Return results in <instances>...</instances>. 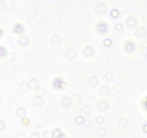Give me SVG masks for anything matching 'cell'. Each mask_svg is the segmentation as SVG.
<instances>
[{"mask_svg": "<svg viewBox=\"0 0 147 138\" xmlns=\"http://www.w3.org/2000/svg\"><path fill=\"white\" fill-rule=\"evenodd\" d=\"M71 99L70 97H68V96H65L61 100V105L64 107H69L71 104Z\"/></svg>", "mask_w": 147, "mask_h": 138, "instance_id": "obj_9", "label": "cell"}, {"mask_svg": "<svg viewBox=\"0 0 147 138\" xmlns=\"http://www.w3.org/2000/svg\"><path fill=\"white\" fill-rule=\"evenodd\" d=\"M94 52H95V50L94 47L90 45L85 46L82 50V55L85 58H91L94 55Z\"/></svg>", "mask_w": 147, "mask_h": 138, "instance_id": "obj_2", "label": "cell"}, {"mask_svg": "<svg viewBox=\"0 0 147 138\" xmlns=\"http://www.w3.org/2000/svg\"><path fill=\"white\" fill-rule=\"evenodd\" d=\"M28 87L32 90H37L39 88V81L35 77H32L28 83Z\"/></svg>", "mask_w": 147, "mask_h": 138, "instance_id": "obj_7", "label": "cell"}, {"mask_svg": "<svg viewBox=\"0 0 147 138\" xmlns=\"http://www.w3.org/2000/svg\"><path fill=\"white\" fill-rule=\"evenodd\" d=\"M105 78H106V79H107L108 81H111V80L113 79V75L111 74V73H106V75H105Z\"/></svg>", "mask_w": 147, "mask_h": 138, "instance_id": "obj_13", "label": "cell"}, {"mask_svg": "<svg viewBox=\"0 0 147 138\" xmlns=\"http://www.w3.org/2000/svg\"><path fill=\"white\" fill-rule=\"evenodd\" d=\"M66 58L69 60H74L77 58V53L74 48H69L66 50Z\"/></svg>", "mask_w": 147, "mask_h": 138, "instance_id": "obj_8", "label": "cell"}, {"mask_svg": "<svg viewBox=\"0 0 147 138\" xmlns=\"http://www.w3.org/2000/svg\"><path fill=\"white\" fill-rule=\"evenodd\" d=\"M110 94V88L107 85H102L99 89V94L102 97H107Z\"/></svg>", "mask_w": 147, "mask_h": 138, "instance_id": "obj_6", "label": "cell"}, {"mask_svg": "<svg viewBox=\"0 0 147 138\" xmlns=\"http://www.w3.org/2000/svg\"><path fill=\"white\" fill-rule=\"evenodd\" d=\"M62 36L58 33H55L51 36L50 41L52 45L54 46H58L62 43Z\"/></svg>", "mask_w": 147, "mask_h": 138, "instance_id": "obj_3", "label": "cell"}, {"mask_svg": "<svg viewBox=\"0 0 147 138\" xmlns=\"http://www.w3.org/2000/svg\"><path fill=\"white\" fill-rule=\"evenodd\" d=\"M135 47H136V46H135V44H134L133 41L129 40L125 42V44H124V51H125L127 53H132V52H133L134 50H135Z\"/></svg>", "mask_w": 147, "mask_h": 138, "instance_id": "obj_5", "label": "cell"}, {"mask_svg": "<svg viewBox=\"0 0 147 138\" xmlns=\"http://www.w3.org/2000/svg\"><path fill=\"white\" fill-rule=\"evenodd\" d=\"M96 31L101 35H105L108 33L109 27L106 23H99L96 26Z\"/></svg>", "mask_w": 147, "mask_h": 138, "instance_id": "obj_4", "label": "cell"}, {"mask_svg": "<svg viewBox=\"0 0 147 138\" xmlns=\"http://www.w3.org/2000/svg\"><path fill=\"white\" fill-rule=\"evenodd\" d=\"M59 78H56V79L54 80V83H56V84H53V86L55 87V89H58L59 86H62V82L63 81L61 79L60 81H58Z\"/></svg>", "mask_w": 147, "mask_h": 138, "instance_id": "obj_12", "label": "cell"}, {"mask_svg": "<svg viewBox=\"0 0 147 138\" xmlns=\"http://www.w3.org/2000/svg\"><path fill=\"white\" fill-rule=\"evenodd\" d=\"M19 43H20V45L22 46V47H27L30 44V39L28 37H26V36L22 38Z\"/></svg>", "mask_w": 147, "mask_h": 138, "instance_id": "obj_11", "label": "cell"}, {"mask_svg": "<svg viewBox=\"0 0 147 138\" xmlns=\"http://www.w3.org/2000/svg\"><path fill=\"white\" fill-rule=\"evenodd\" d=\"M33 102H34V103H35V105H36V106H42V105L44 104V98H43V97H42V96L37 95V96H35V98H34Z\"/></svg>", "mask_w": 147, "mask_h": 138, "instance_id": "obj_10", "label": "cell"}, {"mask_svg": "<svg viewBox=\"0 0 147 138\" xmlns=\"http://www.w3.org/2000/svg\"><path fill=\"white\" fill-rule=\"evenodd\" d=\"M87 84L88 86L89 87L92 88V89H94V88L97 87L99 84V77H97L96 75H90V77H88Z\"/></svg>", "mask_w": 147, "mask_h": 138, "instance_id": "obj_1", "label": "cell"}]
</instances>
